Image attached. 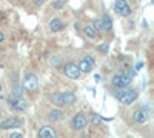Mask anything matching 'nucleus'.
<instances>
[{
    "mask_svg": "<svg viewBox=\"0 0 154 138\" xmlns=\"http://www.w3.org/2000/svg\"><path fill=\"white\" fill-rule=\"evenodd\" d=\"M75 100H77L75 94H72V92H57V94L51 95V101H53L54 104H59V106L72 104Z\"/></svg>",
    "mask_w": 154,
    "mask_h": 138,
    "instance_id": "obj_2",
    "label": "nucleus"
},
{
    "mask_svg": "<svg viewBox=\"0 0 154 138\" xmlns=\"http://www.w3.org/2000/svg\"><path fill=\"white\" fill-rule=\"evenodd\" d=\"M102 120H103V118H102L99 114H93V115H91V118H89V123L94 124V126H97V124H100V123H102Z\"/></svg>",
    "mask_w": 154,
    "mask_h": 138,
    "instance_id": "obj_19",
    "label": "nucleus"
},
{
    "mask_svg": "<svg viewBox=\"0 0 154 138\" xmlns=\"http://www.w3.org/2000/svg\"><path fill=\"white\" fill-rule=\"evenodd\" d=\"M63 74L71 80H77V78L82 77V71L79 69V66L75 63H66L65 68H63Z\"/></svg>",
    "mask_w": 154,
    "mask_h": 138,
    "instance_id": "obj_5",
    "label": "nucleus"
},
{
    "mask_svg": "<svg viewBox=\"0 0 154 138\" xmlns=\"http://www.w3.org/2000/svg\"><path fill=\"white\" fill-rule=\"evenodd\" d=\"M86 126H88V118H86L85 114H77V115L72 117V120H71V128H72L74 131H82V129H85Z\"/></svg>",
    "mask_w": 154,
    "mask_h": 138,
    "instance_id": "obj_7",
    "label": "nucleus"
},
{
    "mask_svg": "<svg viewBox=\"0 0 154 138\" xmlns=\"http://www.w3.org/2000/svg\"><path fill=\"white\" fill-rule=\"evenodd\" d=\"M102 22H103L105 31H109V29L112 28V22H111V17H109V16H105L103 19H102Z\"/></svg>",
    "mask_w": 154,
    "mask_h": 138,
    "instance_id": "obj_18",
    "label": "nucleus"
},
{
    "mask_svg": "<svg viewBox=\"0 0 154 138\" xmlns=\"http://www.w3.org/2000/svg\"><path fill=\"white\" fill-rule=\"evenodd\" d=\"M99 52H100V54H106V52H108V45H106V43H105V45H100V46H99Z\"/></svg>",
    "mask_w": 154,
    "mask_h": 138,
    "instance_id": "obj_21",
    "label": "nucleus"
},
{
    "mask_svg": "<svg viewBox=\"0 0 154 138\" xmlns=\"http://www.w3.org/2000/svg\"><path fill=\"white\" fill-rule=\"evenodd\" d=\"M2 19H5V14H3L2 11H0V20H2Z\"/></svg>",
    "mask_w": 154,
    "mask_h": 138,
    "instance_id": "obj_25",
    "label": "nucleus"
},
{
    "mask_svg": "<svg viewBox=\"0 0 154 138\" xmlns=\"http://www.w3.org/2000/svg\"><path fill=\"white\" fill-rule=\"evenodd\" d=\"M94 65H96V60L91 55H85V57L80 58V61H79V65H77V66H79V69L82 72H91Z\"/></svg>",
    "mask_w": 154,
    "mask_h": 138,
    "instance_id": "obj_9",
    "label": "nucleus"
},
{
    "mask_svg": "<svg viewBox=\"0 0 154 138\" xmlns=\"http://www.w3.org/2000/svg\"><path fill=\"white\" fill-rule=\"evenodd\" d=\"M23 89H26L29 92H34L37 91V87H38V81H37V77L34 74H26L25 75V78H23Z\"/></svg>",
    "mask_w": 154,
    "mask_h": 138,
    "instance_id": "obj_8",
    "label": "nucleus"
},
{
    "mask_svg": "<svg viewBox=\"0 0 154 138\" xmlns=\"http://www.w3.org/2000/svg\"><path fill=\"white\" fill-rule=\"evenodd\" d=\"M3 40H5V34L0 31V43H3Z\"/></svg>",
    "mask_w": 154,
    "mask_h": 138,
    "instance_id": "obj_23",
    "label": "nucleus"
},
{
    "mask_svg": "<svg viewBox=\"0 0 154 138\" xmlns=\"http://www.w3.org/2000/svg\"><path fill=\"white\" fill-rule=\"evenodd\" d=\"M23 135L20 134V132H12L11 135H9V138H22Z\"/></svg>",
    "mask_w": 154,
    "mask_h": 138,
    "instance_id": "obj_22",
    "label": "nucleus"
},
{
    "mask_svg": "<svg viewBox=\"0 0 154 138\" xmlns=\"http://www.w3.org/2000/svg\"><path fill=\"white\" fill-rule=\"evenodd\" d=\"M133 81V75L131 74H117V75H114L112 80H111V84L114 87H125L128 86Z\"/></svg>",
    "mask_w": 154,
    "mask_h": 138,
    "instance_id": "obj_4",
    "label": "nucleus"
},
{
    "mask_svg": "<svg viewBox=\"0 0 154 138\" xmlns=\"http://www.w3.org/2000/svg\"><path fill=\"white\" fill-rule=\"evenodd\" d=\"M148 118H149V114H148V110H145L143 107H140V109H137V110L134 112V121H136L137 124L146 123Z\"/></svg>",
    "mask_w": 154,
    "mask_h": 138,
    "instance_id": "obj_11",
    "label": "nucleus"
},
{
    "mask_svg": "<svg viewBox=\"0 0 154 138\" xmlns=\"http://www.w3.org/2000/svg\"><path fill=\"white\" fill-rule=\"evenodd\" d=\"M11 92H12L14 97H22L23 95V86L22 84H14V86H12V89H11Z\"/></svg>",
    "mask_w": 154,
    "mask_h": 138,
    "instance_id": "obj_16",
    "label": "nucleus"
},
{
    "mask_svg": "<svg viewBox=\"0 0 154 138\" xmlns=\"http://www.w3.org/2000/svg\"><path fill=\"white\" fill-rule=\"evenodd\" d=\"M8 104L12 110H16V112H25L26 107H28V103L23 97H14V95H11L8 98Z\"/></svg>",
    "mask_w": 154,
    "mask_h": 138,
    "instance_id": "obj_3",
    "label": "nucleus"
},
{
    "mask_svg": "<svg viewBox=\"0 0 154 138\" xmlns=\"http://www.w3.org/2000/svg\"><path fill=\"white\" fill-rule=\"evenodd\" d=\"M83 34H85L86 39H91V40H94L97 37V31L94 29L93 25H86V26H83Z\"/></svg>",
    "mask_w": 154,
    "mask_h": 138,
    "instance_id": "obj_15",
    "label": "nucleus"
},
{
    "mask_svg": "<svg viewBox=\"0 0 154 138\" xmlns=\"http://www.w3.org/2000/svg\"><path fill=\"white\" fill-rule=\"evenodd\" d=\"M63 28H65V23H63L60 19H53V20L49 22V29L53 31V32H59Z\"/></svg>",
    "mask_w": 154,
    "mask_h": 138,
    "instance_id": "obj_14",
    "label": "nucleus"
},
{
    "mask_svg": "<svg viewBox=\"0 0 154 138\" xmlns=\"http://www.w3.org/2000/svg\"><path fill=\"white\" fill-rule=\"evenodd\" d=\"M34 3H35L37 6H40V5L43 3V0H34Z\"/></svg>",
    "mask_w": 154,
    "mask_h": 138,
    "instance_id": "obj_24",
    "label": "nucleus"
},
{
    "mask_svg": "<svg viewBox=\"0 0 154 138\" xmlns=\"http://www.w3.org/2000/svg\"><path fill=\"white\" fill-rule=\"evenodd\" d=\"M93 26H94V29H96L97 32H103V31H105V26H103V22H102V19L94 20Z\"/></svg>",
    "mask_w": 154,
    "mask_h": 138,
    "instance_id": "obj_17",
    "label": "nucleus"
},
{
    "mask_svg": "<svg viewBox=\"0 0 154 138\" xmlns=\"http://www.w3.org/2000/svg\"><path fill=\"white\" fill-rule=\"evenodd\" d=\"M37 137H40V138H56V137H57V134H56V131H54L53 128L45 126V128H42L40 131H38Z\"/></svg>",
    "mask_w": 154,
    "mask_h": 138,
    "instance_id": "obj_12",
    "label": "nucleus"
},
{
    "mask_svg": "<svg viewBox=\"0 0 154 138\" xmlns=\"http://www.w3.org/2000/svg\"><path fill=\"white\" fill-rule=\"evenodd\" d=\"M137 97H139V92L134 91V89H126V86L120 87V89L116 92V98H117L122 104H131V103H134L137 100Z\"/></svg>",
    "mask_w": 154,
    "mask_h": 138,
    "instance_id": "obj_1",
    "label": "nucleus"
},
{
    "mask_svg": "<svg viewBox=\"0 0 154 138\" xmlns=\"http://www.w3.org/2000/svg\"><path fill=\"white\" fill-rule=\"evenodd\" d=\"M114 9H116V12H119L122 17H130L131 12H133L131 6L128 5L126 0H116L114 2Z\"/></svg>",
    "mask_w": 154,
    "mask_h": 138,
    "instance_id": "obj_6",
    "label": "nucleus"
},
{
    "mask_svg": "<svg viewBox=\"0 0 154 138\" xmlns=\"http://www.w3.org/2000/svg\"><path fill=\"white\" fill-rule=\"evenodd\" d=\"M53 6H54L56 9H62L63 6H65V2H63V0H56V2L53 3Z\"/></svg>",
    "mask_w": 154,
    "mask_h": 138,
    "instance_id": "obj_20",
    "label": "nucleus"
},
{
    "mask_svg": "<svg viewBox=\"0 0 154 138\" xmlns=\"http://www.w3.org/2000/svg\"><path fill=\"white\" fill-rule=\"evenodd\" d=\"M63 118H65V114H63V110H60V109H53L48 115L49 121H62Z\"/></svg>",
    "mask_w": 154,
    "mask_h": 138,
    "instance_id": "obj_13",
    "label": "nucleus"
},
{
    "mask_svg": "<svg viewBox=\"0 0 154 138\" xmlns=\"http://www.w3.org/2000/svg\"><path fill=\"white\" fill-rule=\"evenodd\" d=\"M22 124V121L17 118V117H9L3 121H0V129L3 131H9V129H14V128H19Z\"/></svg>",
    "mask_w": 154,
    "mask_h": 138,
    "instance_id": "obj_10",
    "label": "nucleus"
}]
</instances>
